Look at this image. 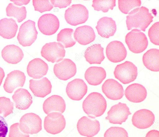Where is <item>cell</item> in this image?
<instances>
[{"label": "cell", "mask_w": 159, "mask_h": 137, "mask_svg": "<svg viewBox=\"0 0 159 137\" xmlns=\"http://www.w3.org/2000/svg\"><path fill=\"white\" fill-rule=\"evenodd\" d=\"M66 51L63 45L59 42L47 43L42 47L41 54L48 61L58 63L65 57Z\"/></svg>", "instance_id": "obj_8"}, {"label": "cell", "mask_w": 159, "mask_h": 137, "mask_svg": "<svg viewBox=\"0 0 159 137\" xmlns=\"http://www.w3.org/2000/svg\"><path fill=\"white\" fill-rule=\"evenodd\" d=\"M32 2L35 11L41 13L46 11H49L53 7L49 0H33Z\"/></svg>", "instance_id": "obj_37"}, {"label": "cell", "mask_w": 159, "mask_h": 137, "mask_svg": "<svg viewBox=\"0 0 159 137\" xmlns=\"http://www.w3.org/2000/svg\"><path fill=\"white\" fill-rule=\"evenodd\" d=\"M105 119L113 124H121L127 119L129 115L131 114L126 104L119 102L112 106L107 113Z\"/></svg>", "instance_id": "obj_11"}, {"label": "cell", "mask_w": 159, "mask_h": 137, "mask_svg": "<svg viewBox=\"0 0 159 137\" xmlns=\"http://www.w3.org/2000/svg\"><path fill=\"white\" fill-rule=\"evenodd\" d=\"M102 92L109 99L117 100L121 99L124 95V90L122 85L113 79H108L102 86Z\"/></svg>", "instance_id": "obj_17"}, {"label": "cell", "mask_w": 159, "mask_h": 137, "mask_svg": "<svg viewBox=\"0 0 159 137\" xmlns=\"http://www.w3.org/2000/svg\"><path fill=\"white\" fill-rule=\"evenodd\" d=\"M106 101L100 93L93 92L90 93L83 101L82 108L88 117L95 118L102 116L107 108Z\"/></svg>", "instance_id": "obj_2"}, {"label": "cell", "mask_w": 159, "mask_h": 137, "mask_svg": "<svg viewBox=\"0 0 159 137\" xmlns=\"http://www.w3.org/2000/svg\"><path fill=\"white\" fill-rule=\"evenodd\" d=\"M66 121L64 116L57 112L49 113L45 117L44 128L49 133L56 135L61 132L65 128Z\"/></svg>", "instance_id": "obj_9"}, {"label": "cell", "mask_w": 159, "mask_h": 137, "mask_svg": "<svg viewBox=\"0 0 159 137\" xmlns=\"http://www.w3.org/2000/svg\"><path fill=\"white\" fill-rule=\"evenodd\" d=\"M106 73L104 69L101 67L91 66L86 70L84 78L89 85H98L106 78Z\"/></svg>", "instance_id": "obj_27"}, {"label": "cell", "mask_w": 159, "mask_h": 137, "mask_svg": "<svg viewBox=\"0 0 159 137\" xmlns=\"http://www.w3.org/2000/svg\"><path fill=\"white\" fill-rule=\"evenodd\" d=\"M35 24L34 21L28 20L20 25L17 39L19 43L22 46H30L37 39L38 32Z\"/></svg>", "instance_id": "obj_6"}, {"label": "cell", "mask_w": 159, "mask_h": 137, "mask_svg": "<svg viewBox=\"0 0 159 137\" xmlns=\"http://www.w3.org/2000/svg\"><path fill=\"white\" fill-rule=\"evenodd\" d=\"M29 83V88L35 96L44 98L51 92V82L45 77L38 80L30 79Z\"/></svg>", "instance_id": "obj_19"}, {"label": "cell", "mask_w": 159, "mask_h": 137, "mask_svg": "<svg viewBox=\"0 0 159 137\" xmlns=\"http://www.w3.org/2000/svg\"><path fill=\"white\" fill-rule=\"evenodd\" d=\"M87 90L86 84L80 78H75L69 82L66 90L68 97L75 101L81 100L87 93Z\"/></svg>", "instance_id": "obj_15"}, {"label": "cell", "mask_w": 159, "mask_h": 137, "mask_svg": "<svg viewBox=\"0 0 159 137\" xmlns=\"http://www.w3.org/2000/svg\"><path fill=\"white\" fill-rule=\"evenodd\" d=\"M159 50L151 49L143 55V62L145 66L148 69L153 72L159 71Z\"/></svg>", "instance_id": "obj_30"}, {"label": "cell", "mask_w": 159, "mask_h": 137, "mask_svg": "<svg viewBox=\"0 0 159 137\" xmlns=\"http://www.w3.org/2000/svg\"><path fill=\"white\" fill-rule=\"evenodd\" d=\"M104 137H128L127 132L123 128L111 127L105 131Z\"/></svg>", "instance_id": "obj_36"}, {"label": "cell", "mask_w": 159, "mask_h": 137, "mask_svg": "<svg viewBox=\"0 0 159 137\" xmlns=\"http://www.w3.org/2000/svg\"><path fill=\"white\" fill-rule=\"evenodd\" d=\"M92 6L95 10L101 11L103 12H107L109 9H113L116 6V0H93Z\"/></svg>", "instance_id": "obj_33"}, {"label": "cell", "mask_w": 159, "mask_h": 137, "mask_svg": "<svg viewBox=\"0 0 159 137\" xmlns=\"http://www.w3.org/2000/svg\"><path fill=\"white\" fill-rule=\"evenodd\" d=\"M13 2L14 4L18 6H21L23 5H27L29 3L30 0H10Z\"/></svg>", "instance_id": "obj_43"}, {"label": "cell", "mask_w": 159, "mask_h": 137, "mask_svg": "<svg viewBox=\"0 0 159 137\" xmlns=\"http://www.w3.org/2000/svg\"><path fill=\"white\" fill-rule=\"evenodd\" d=\"M8 131L7 124L3 117L0 115V137H6Z\"/></svg>", "instance_id": "obj_40"}, {"label": "cell", "mask_w": 159, "mask_h": 137, "mask_svg": "<svg viewBox=\"0 0 159 137\" xmlns=\"http://www.w3.org/2000/svg\"><path fill=\"white\" fill-rule=\"evenodd\" d=\"M155 116L151 111L145 109L139 110L133 114L132 121L133 125L139 129H145L150 127L155 121Z\"/></svg>", "instance_id": "obj_16"}, {"label": "cell", "mask_w": 159, "mask_h": 137, "mask_svg": "<svg viewBox=\"0 0 159 137\" xmlns=\"http://www.w3.org/2000/svg\"><path fill=\"white\" fill-rule=\"evenodd\" d=\"M19 127L21 131L25 134H37L42 130V119L34 113H27L21 117Z\"/></svg>", "instance_id": "obj_7"}, {"label": "cell", "mask_w": 159, "mask_h": 137, "mask_svg": "<svg viewBox=\"0 0 159 137\" xmlns=\"http://www.w3.org/2000/svg\"><path fill=\"white\" fill-rule=\"evenodd\" d=\"M77 128L81 135L87 137H93L99 132L100 124L99 122L95 118L83 116L78 120Z\"/></svg>", "instance_id": "obj_12"}, {"label": "cell", "mask_w": 159, "mask_h": 137, "mask_svg": "<svg viewBox=\"0 0 159 137\" xmlns=\"http://www.w3.org/2000/svg\"><path fill=\"white\" fill-rule=\"evenodd\" d=\"M17 108L25 110L28 109L33 103L32 97L27 90L19 88L16 90L12 96Z\"/></svg>", "instance_id": "obj_26"}, {"label": "cell", "mask_w": 159, "mask_h": 137, "mask_svg": "<svg viewBox=\"0 0 159 137\" xmlns=\"http://www.w3.org/2000/svg\"><path fill=\"white\" fill-rule=\"evenodd\" d=\"M66 108L65 102L62 97L57 95H53L47 98L44 102L43 110L48 114L51 112H58L63 113Z\"/></svg>", "instance_id": "obj_22"}, {"label": "cell", "mask_w": 159, "mask_h": 137, "mask_svg": "<svg viewBox=\"0 0 159 137\" xmlns=\"http://www.w3.org/2000/svg\"><path fill=\"white\" fill-rule=\"evenodd\" d=\"M103 50L100 44H94L88 47L84 55L86 61L90 64H101L105 58Z\"/></svg>", "instance_id": "obj_28"}, {"label": "cell", "mask_w": 159, "mask_h": 137, "mask_svg": "<svg viewBox=\"0 0 159 137\" xmlns=\"http://www.w3.org/2000/svg\"><path fill=\"white\" fill-rule=\"evenodd\" d=\"M141 3V2L140 0H118L119 9L125 14H128L132 9L140 7Z\"/></svg>", "instance_id": "obj_34"}, {"label": "cell", "mask_w": 159, "mask_h": 137, "mask_svg": "<svg viewBox=\"0 0 159 137\" xmlns=\"http://www.w3.org/2000/svg\"><path fill=\"white\" fill-rule=\"evenodd\" d=\"M18 26L12 18H4L0 20V36L7 39L14 37L17 31Z\"/></svg>", "instance_id": "obj_29"}, {"label": "cell", "mask_w": 159, "mask_h": 137, "mask_svg": "<svg viewBox=\"0 0 159 137\" xmlns=\"http://www.w3.org/2000/svg\"><path fill=\"white\" fill-rule=\"evenodd\" d=\"M5 76V73L3 69L0 67V86Z\"/></svg>", "instance_id": "obj_44"}, {"label": "cell", "mask_w": 159, "mask_h": 137, "mask_svg": "<svg viewBox=\"0 0 159 137\" xmlns=\"http://www.w3.org/2000/svg\"><path fill=\"white\" fill-rule=\"evenodd\" d=\"M52 4L54 7H58L60 8H66L70 5L71 0H50Z\"/></svg>", "instance_id": "obj_41"}, {"label": "cell", "mask_w": 159, "mask_h": 137, "mask_svg": "<svg viewBox=\"0 0 159 137\" xmlns=\"http://www.w3.org/2000/svg\"><path fill=\"white\" fill-rule=\"evenodd\" d=\"M73 30L70 28L61 29L57 35V41L61 44L65 48L72 47L76 43L73 37Z\"/></svg>", "instance_id": "obj_31"}, {"label": "cell", "mask_w": 159, "mask_h": 137, "mask_svg": "<svg viewBox=\"0 0 159 137\" xmlns=\"http://www.w3.org/2000/svg\"><path fill=\"white\" fill-rule=\"evenodd\" d=\"M2 56L7 63L16 64L20 62L24 57V54L19 47L13 44L6 46L1 52Z\"/></svg>", "instance_id": "obj_24"}, {"label": "cell", "mask_w": 159, "mask_h": 137, "mask_svg": "<svg viewBox=\"0 0 159 137\" xmlns=\"http://www.w3.org/2000/svg\"><path fill=\"white\" fill-rule=\"evenodd\" d=\"M24 73L19 70H15L8 73L4 82L3 87L4 90L9 93L19 87H23L25 81Z\"/></svg>", "instance_id": "obj_18"}, {"label": "cell", "mask_w": 159, "mask_h": 137, "mask_svg": "<svg viewBox=\"0 0 159 137\" xmlns=\"http://www.w3.org/2000/svg\"><path fill=\"white\" fill-rule=\"evenodd\" d=\"M75 40L83 45L88 44L93 41L96 38L94 31L90 26L84 25L76 28L74 33Z\"/></svg>", "instance_id": "obj_25"}, {"label": "cell", "mask_w": 159, "mask_h": 137, "mask_svg": "<svg viewBox=\"0 0 159 137\" xmlns=\"http://www.w3.org/2000/svg\"><path fill=\"white\" fill-rule=\"evenodd\" d=\"M106 53L108 60L114 63L123 60L127 55V50L123 44L118 41L110 42L106 47Z\"/></svg>", "instance_id": "obj_14"}, {"label": "cell", "mask_w": 159, "mask_h": 137, "mask_svg": "<svg viewBox=\"0 0 159 137\" xmlns=\"http://www.w3.org/2000/svg\"><path fill=\"white\" fill-rule=\"evenodd\" d=\"M159 22L155 23L148 30V34L151 42L156 45H159Z\"/></svg>", "instance_id": "obj_38"}, {"label": "cell", "mask_w": 159, "mask_h": 137, "mask_svg": "<svg viewBox=\"0 0 159 137\" xmlns=\"http://www.w3.org/2000/svg\"><path fill=\"white\" fill-rule=\"evenodd\" d=\"M40 31L44 35H51L55 33L60 26L57 17L52 14H45L40 17L38 22Z\"/></svg>", "instance_id": "obj_13"}, {"label": "cell", "mask_w": 159, "mask_h": 137, "mask_svg": "<svg viewBox=\"0 0 159 137\" xmlns=\"http://www.w3.org/2000/svg\"><path fill=\"white\" fill-rule=\"evenodd\" d=\"M125 42L129 50L137 54L143 52L148 45L145 34L137 29H133L126 35Z\"/></svg>", "instance_id": "obj_3"}, {"label": "cell", "mask_w": 159, "mask_h": 137, "mask_svg": "<svg viewBox=\"0 0 159 137\" xmlns=\"http://www.w3.org/2000/svg\"><path fill=\"white\" fill-rule=\"evenodd\" d=\"M64 17L68 24L76 26L86 22L89 17V11L82 4H73L65 11Z\"/></svg>", "instance_id": "obj_4"}, {"label": "cell", "mask_w": 159, "mask_h": 137, "mask_svg": "<svg viewBox=\"0 0 159 137\" xmlns=\"http://www.w3.org/2000/svg\"><path fill=\"white\" fill-rule=\"evenodd\" d=\"M53 70L57 77L65 81L74 77L77 71L75 64L71 60L67 58L55 64Z\"/></svg>", "instance_id": "obj_10"}, {"label": "cell", "mask_w": 159, "mask_h": 137, "mask_svg": "<svg viewBox=\"0 0 159 137\" xmlns=\"http://www.w3.org/2000/svg\"><path fill=\"white\" fill-rule=\"evenodd\" d=\"M125 96L129 101L140 103L146 98L147 93L146 89L139 83H133L128 86L125 91Z\"/></svg>", "instance_id": "obj_21"}, {"label": "cell", "mask_w": 159, "mask_h": 137, "mask_svg": "<svg viewBox=\"0 0 159 137\" xmlns=\"http://www.w3.org/2000/svg\"><path fill=\"white\" fill-rule=\"evenodd\" d=\"M48 69V64L40 58L30 61L27 67L28 75L33 79H39L46 75Z\"/></svg>", "instance_id": "obj_20"}, {"label": "cell", "mask_w": 159, "mask_h": 137, "mask_svg": "<svg viewBox=\"0 0 159 137\" xmlns=\"http://www.w3.org/2000/svg\"><path fill=\"white\" fill-rule=\"evenodd\" d=\"M7 15L9 17H13L20 23L25 20L26 17L27 11L24 6L16 7L11 3H9L6 8Z\"/></svg>", "instance_id": "obj_32"}, {"label": "cell", "mask_w": 159, "mask_h": 137, "mask_svg": "<svg viewBox=\"0 0 159 137\" xmlns=\"http://www.w3.org/2000/svg\"><path fill=\"white\" fill-rule=\"evenodd\" d=\"M153 16L147 7L142 6L133 9L126 16V20L128 30L138 28L145 32L146 29L153 21Z\"/></svg>", "instance_id": "obj_1"}, {"label": "cell", "mask_w": 159, "mask_h": 137, "mask_svg": "<svg viewBox=\"0 0 159 137\" xmlns=\"http://www.w3.org/2000/svg\"><path fill=\"white\" fill-rule=\"evenodd\" d=\"M14 103L10 99L5 97H0V114L4 117L13 113Z\"/></svg>", "instance_id": "obj_35"}, {"label": "cell", "mask_w": 159, "mask_h": 137, "mask_svg": "<svg viewBox=\"0 0 159 137\" xmlns=\"http://www.w3.org/2000/svg\"><path fill=\"white\" fill-rule=\"evenodd\" d=\"M145 137H159V131L157 130H151L147 133Z\"/></svg>", "instance_id": "obj_42"}, {"label": "cell", "mask_w": 159, "mask_h": 137, "mask_svg": "<svg viewBox=\"0 0 159 137\" xmlns=\"http://www.w3.org/2000/svg\"><path fill=\"white\" fill-rule=\"evenodd\" d=\"M98 34L104 38L113 36L116 30L115 21L112 18L106 16L101 18L95 27Z\"/></svg>", "instance_id": "obj_23"}, {"label": "cell", "mask_w": 159, "mask_h": 137, "mask_svg": "<svg viewBox=\"0 0 159 137\" xmlns=\"http://www.w3.org/2000/svg\"><path fill=\"white\" fill-rule=\"evenodd\" d=\"M9 137H29V134L22 132L19 127V123H16L10 127Z\"/></svg>", "instance_id": "obj_39"}, {"label": "cell", "mask_w": 159, "mask_h": 137, "mask_svg": "<svg viewBox=\"0 0 159 137\" xmlns=\"http://www.w3.org/2000/svg\"><path fill=\"white\" fill-rule=\"evenodd\" d=\"M137 67L132 62L126 61L118 64L115 68V77L123 84H128L134 81L138 75Z\"/></svg>", "instance_id": "obj_5"}]
</instances>
